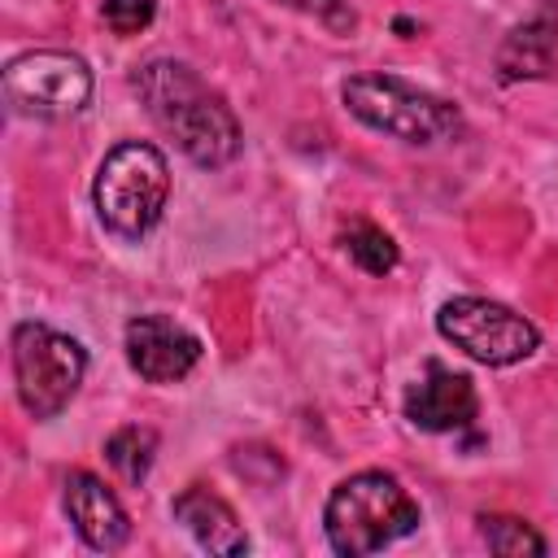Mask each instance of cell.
<instances>
[{"label": "cell", "instance_id": "10", "mask_svg": "<svg viewBox=\"0 0 558 558\" xmlns=\"http://www.w3.org/2000/svg\"><path fill=\"white\" fill-rule=\"evenodd\" d=\"M65 514H70L74 532L100 554L122 549L126 536H131V519H126L122 501L87 471H70V480H65Z\"/></svg>", "mask_w": 558, "mask_h": 558}, {"label": "cell", "instance_id": "12", "mask_svg": "<svg viewBox=\"0 0 558 558\" xmlns=\"http://www.w3.org/2000/svg\"><path fill=\"white\" fill-rule=\"evenodd\" d=\"M554 57H558V13L545 9L506 35V44L497 48V74L501 83L545 78L554 70Z\"/></svg>", "mask_w": 558, "mask_h": 558}, {"label": "cell", "instance_id": "15", "mask_svg": "<svg viewBox=\"0 0 558 558\" xmlns=\"http://www.w3.org/2000/svg\"><path fill=\"white\" fill-rule=\"evenodd\" d=\"M484 527V541H488V549L493 554H501V558H519V554H545V541L523 523V519H506V514H484L480 519Z\"/></svg>", "mask_w": 558, "mask_h": 558}, {"label": "cell", "instance_id": "1", "mask_svg": "<svg viewBox=\"0 0 558 558\" xmlns=\"http://www.w3.org/2000/svg\"><path fill=\"white\" fill-rule=\"evenodd\" d=\"M135 92L148 109V118L179 144L183 157H192L205 170H218L235 161L244 135L231 113V105L183 61H148L135 74Z\"/></svg>", "mask_w": 558, "mask_h": 558}, {"label": "cell", "instance_id": "17", "mask_svg": "<svg viewBox=\"0 0 558 558\" xmlns=\"http://www.w3.org/2000/svg\"><path fill=\"white\" fill-rule=\"evenodd\" d=\"M279 4H288V9H296L305 17H318L331 31H353V22H357L349 0H279Z\"/></svg>", "mask_w": 558, "mask_h": 558}, {"label": "cell", "instance_id": "11", "mask_svg": "<svg viewBox=\"0 0 558 558\" xmlns=\"http://www.w3.org/2000/svg\"><path fill=\"white\" fill-rule=\"evenodd\" d=\"M174 519H179V523L187 527V536H192L201 549H209V554L235 558V554L248 549V536H244L235 510H231L218 493H209V488H201V484H192V488H183V493L174 497Z\"/></svg>", "mask_w": 558, "mask_h": 558}, {"label": "cell", "instance_id": "2", "mask_svg": "<svg viewBox=\"0 0 558 558\" xmlns=\"http://www.w3.org/2000/svg\"><path fill=\"white\" fill-rule=\"evenodd\" d=\"M323 527L336 554L362 558L410 536L418 527V506L388 471H357L331 488Z\"/></svg>", "mask_w": 558, "mask_h": 558}, {"label": "cell", "instance_id": "9", "mask_svg": "<svg viewBox=\"0 0 558 558\" xmlns=\"http://www.w3.org/2000/svg\"><path fill=\"white\" fill-rule=\"evenodd\" d=\"M475 410H480V401H475L471 379L458 371H445L436 362L405 392V418L423 432H458L475 418Z\"/></svg>", "mask_w": 558, "mask_h": 558}, {"label": "cell", "instance_id": "5", "mask_svg": "<svg viewBox=\"0 0 558 558\" xmlns=\"http://www.w3.org/2000/svg\"><path fill=\"white\" fill-rule=\"evenodd\" d=\"M87 371V353L65 331H52L44 323H17L13 327V379L17 401L31 418H52L70 405Z\"/></svg>", "mask_w": 558, "mask_h": 558}, {"label": "cell", "instance_id": "3", "mask_svg": "<svg viewBox=\"0 0 558 558\" xmlns=\"http://www.w3.org/2000/svg\"><path fill=\"white\" fill-rule=\"evenodd\" d=\"M166 196H170V166L161 148L140 144V140L118 144L100 161L96 183H92L96 218L122 240L148 235L166 214Z\"/></svg>", "mask_w": 558, "mask_h": 558}, {"label": "cell", "instance_id": "6", "mask_svg": "<svg viewBox=\"0 0 558 558\" xmlns=\"http://www.w3.org/2000/svg\"><path fill=\"white\" fill-rule=\"evenodd\" d=\"M436 331L453 349H462L466 357H475L484 366L523 362L541 344L536 327L523 314H514L510 305L484 301V296H453V301H445L440 314H436Z\"/></svg>", "mask_w": 558, "mask_h": 558}, {"label": "cell", "instance_id": "13", "mask_svg": "<svg viewBox=\"0 0 558 558\" xmlns=\"http://www.w3.org/2000/svg\"><path fill=\"white\" fill-rule=\"evenodd\" d=\"M153 453H157V432L153 427H140V423H126V427H118L105 440V458H109V466L126 484H144V475L153 466Z\"/></svg>", "mask_w": 558, "mask_h": 558}, {"label": "cell", "instance_id": "4", "mask_svg": "<svg viewBox=\"0 0 558 558\" xmlns=\"http://www.w3.org/2000/svg\"><path fill=\"white\" fill-rule=\"evenodd\" d=\"M340 96L357 122H366L392 140H405V144H440L462 131V113L449 100H440L397 74H353L340 87Z\"/></svg>", "mask_w": 558, "mask_h": 558}, {"label": "cell", "instance_id": "16", "mask_svg": "<svg viewBox=\"0 0 558 558\" xmlns=\"http://www.w3.org/2000/svg\"><path fill=\"white\" fill-rule=\"evenodd\" d=\"M153 13H157L153 0H105V9H100L105 26L113 35H140L153 22Z\"/></svg>", "mask_w": 558, "mask_h": 558}, {"label": "cell", "instance_id": "8", "mask_svg": "<svg viewBox=\"0 0 558 558\" xmlns=\"http://www.w3.org/2000/svg\"><path fill=\"white\" fill-rule=\"evenodd\" d=\"M126 362L148 384H174L201 362V340L174 318L144 314L126 323Z\"/></svg>", "mask_w": 558, "mask_h": 558}, {"label": "cell", "instance_id": "14", "mask_svg": "<svg viewBox=\"0 0 558 558\" xmlns=\"http://www.w3.org/2000/svg\"><path fill=\"white\" fill-rule=\"evenodd\" d=\"M340 244H344V253L366 270V275H388L392 266H397V244H392V235L388 231H379L375 222H366V218H357V222H349L344 227V235H340Z\"/></svg>", "mask_w": 558, "mask_h": 558}, {"label": "cell", "instance_id": "7", "mask_svg": "<svg viewBox=\"0 0 558 558\" xmlns=\"http://www.w3.org/2000/svg\"><path fill=\"white\" fill-rule=\"evenodd\" d=\"M4 100L22 118H70L92 100V70L74 52H22L4 65Z\"/></svg>", "mask_w": 558, "mask_h": 558}]
</instances>
